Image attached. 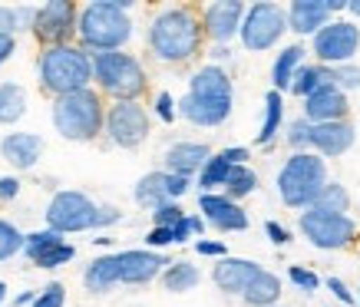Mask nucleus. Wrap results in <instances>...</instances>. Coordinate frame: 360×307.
Here are the masks:
<instances>
[{
    "mask_svg": "<svg viewBox=\"0 0 360 307\" xmlns=\"http://www.w3.org/2000/svg\"><path fill=\"white\" fill-rule=\"evenodd\" d=\"M219 155L231 165V169H235V165H248V159H251V152L245 149V145H229V149H221Z\"/></svg>",
    "mask_w": 360,
    "mask_h": 307,
    "instance_id": "obj_50",
    "label": "nucleus"
},
{
    "mask_svg": "<svg viewBox=\"0 0 360 307\" xmlns=\"http://www.w3.org/2000/svg\"><path fill=\"white\" fill-rule=\"evenodd\" d=\"M198 211H202V221H205L208 228L221 231V235H231V231L248 228V211L241 209L238 202L225 198L221 192L198 195Z\"/></svg>",
    "mask_w": 360,
    "mask_h": 307,
    "instance_id": "obj_16",
    "label": "nucleus"
},
{
    "mask_svg": "<svg viewBox=\"0 0 360 307\" xmlns=\"http://www.w3.org/2000/svg\"><path fill=\"white\" fill-rule=\"evenodd\" d=\"M297 225H301V235H304L314 248H321V252L347 248V244L357 238V221L350 218V215H324V211L304 209Z\"/></svg>",
    "mask_w": 360,
    "mask_h": 307,
    "instance_id": "obj_11",
    "label": "nucleus"
},
{
    "mask_svg": "<svg viewBox=\"0 0 360 307\" xmlns=\"http://www.w3.org/2000/svg\"><path fill=\"white\" fill-rule=\"evenodd\" d=\"M311 50H314V56L321 60V66L350 63L360 50V27L350 20H330L328 27H321V30L314 33Z\"/></svg>",
    "mask_w": 360,
    "mask_h": 307,
    "instance_id": "obj_12",
    "label": "nucleus"
},
{
    "mask_svg": "<svg viewBox=\"0 0 360 307\" xmlns=\"http://www.w3.org/2000/svg\"><path fill=\"white\" fill-rule=\"evenodd\" d=\"M347 11L344 0H295L284 17H288V30H295L297 37H314L321 27L330 23V13Z\"/></svg>",
    "mask_w": 360,
    "mask_h": 307,
    "instance_id": "obj_15",
    "label": "nucleus"
},
{
    "mask_svg": "<svg viewBox=\"0 0 360 307\" xmlns=\"http://www.w3.org/2000/svg\"><path fill=\"white\" fill-rule=\"evenodd\" d=\"M77 17L79 7L73 0H46V4L37 7L30 33L37 37V44L44 46L77 44Z\"/></svg>",
    "mask_w": 360,
    "mask_h": 307,
    "instance_id": "obj_10",
    "label": "nucleus"
},
{
    "mask_svg": "<svg viewBox=\"0 0 360 307\" xmlns=\"http://www.w3.org/2000/svg\"><path fill=\"white\" fill-rule=\"evenodd\" d=\"M231 176V165L221 159L219 152H212L205 165H202V172L195 176V185H198V195H208V192H219Z\"/></svg>",
    "mask_w": 360,
    "mask_h": 307,
    "instance_id": "obj_30",
    "label": "nucleus"
},
{
    "mask_svg": "<svg viewBox=\"0 0 360 307\" xmlns=\"http://www.w3.org/2000/svg\"><path fill=\"white\" fill-rule=\"evenodd\" d=\"M153 215V228H172L175 221H182V215H186V209L179 205V202H165V205H159V209L149 211Z\"/></svg>",
    "mask_w": 360,
    "mask_h": 307,
    "instance_id": "obj_40",
    "label": "nucleus"
},
{
    "mask_svg": "<svg viewBox=\"0 0 360 307\" xmlns=\"http://www.w3.org/2000/svg\"><path fill=\"white\" fill-rule=\"evenodd\" d=\"M208 159H212V149H208L205 143L182 139V143H172L162 152V172H169V176H182V178H195Z\"/></svg>",
    "mask_w": 360,
    "mask_h": 307,
    "instance_id": "obj_18",
    "label": "nucleus"
},
{
    "mask_svg": "<svg viewBox=\"0 0 360 307\" xmlns=\"http://www.w3.org/2000/svg\"><path fill=\"white\" fill-rule=\"evenodd\" d=\"M311 209L324 211V215H347V209H350L347 188L340 185V182H328V185L317 192L314 202H311Z\"/></svg>",
    "mask_w": 360,
    "mask_h": 307,
    "instance_id": "obj_34",
    "label": "nucleus"
},
{
    "mask_svg": "<svg viewBox=\"0 0 360 307\" xmlns=\"http://www.w3.org/2000/svg\"><path fill=\"white\" fill-rule=\"evenodd\" d=\"M195 252L202 254V258H215V261H221V258H229V244L215 242V238H198Z\"/></svg>",
    "mask_w": 360,
    "mask_h": 307,
    "instance_id": "obj_43",
    "label": "nucleus"
},
{
    "mask_svg": "<svg viewBox=\"0 0 360 307\" xmlns=\"http://www.w3.org/2000/svg\"><path fill=\"white\" fill-rule=\"evenodd\" d=\"M30 307H66V285L50 281L46 287H40V291H37V297H33Z\"/></svg>",
    "mask_w": 360,
    "mask_h": 307,
    "instance_id": "obj_39",
    "label": "nucleus"
},
{
    "mask_svg": "<svg viewBox=\"0 0 360 307\" xmlns=\"http://www.w3.org/2000/svg\"><path fill=\"white\" fill-rule=\"evenodd\" d=\"M284 30H288L284 7L262 0V4L245 7V17H241V27H238V40L248 53H264V50L278 46Z\"/></svg>",
    "mask_w": 360,
    "mask_h": 307,
    "instance_id": "obj_8",
    "label": "nucleus"
},
{
    "mask_svg": "<svg viewBox=\"0 0 360 307\" xmlns=\"http://www.w3.org/2000/svg\"><path fill=\"white\" fill-rule=\"evenodd\" d=\"M188 93L202 99H225V103H235V86H231V77L225 66H198L195 73L188 77Z\"/></svg>",
    "mask_w": 360,
    "mask_h": 307,
    "instance_id": "obj_23",
    "label": "nucleus"
},
{
    "mask_svg": "<svg viewBox=\"0 0 360 307\" xmlns=\"http://www.w3.org/2000/svg\"><path fill=\"white\" fill-rule=\"evenodd\" d=\"M229 60H231V50H229V46L212 44V50H208V63H212V66H221V63H229Z\"/></svg>",
    "mask_w": 360,
    "mask_h": 307,
    "instance_id": "obj_53",
    "label": "nucleus"
},
{
    "mask_svg": "<svg viewBox=\"0 0 360 307\" xmlns=\"http://www.w3.org/2000/svg\"><path fill=\"white\" fill-rule=\"evenodd\" d=\"M13 53H17V37H11V33H0V66L7 63Z\"/></svg>",
    "mask_w": 360,
    "mask_h": 307,
    "instance_id": "obj_52",
    "label": "nucleus"
},
{
    "mask_svg": "<svg viewBox=\"0 0 360 307\" xmlns=\"http://www.w3.org/2000/svg\"><path fill=\"white\" fill-rule=\"evenodd\" d=\"M132 7H136L132 0H93L86 7H79L77 44L89 56L126 50V44H129L132 33H136Z\"/></svg>",
    "mask_w": 360,
    "mask_h": 307,
    "instance_id": "obj_2",
    "label": "nucleus"
},
{
    "mask_svg": "<svg viewBox=\"0 0 360 307\" xmlns=\"http://www.w3.org/2000/svg\"><path fill=\"white\" fill-rule=\"evenodd\" d=\"M241 17H245V4L241 0H215V4H208L205 11L198 13V23H202L205 40L229 46L238 37Z\"/></svg>",
    "mask_w": 360,
    "mask_h": 307,
    "instance_id": "obj_13",
    "label": "nucleus"
},
{
    "mask_svg": "<svg viewBox=\"0 0 360 307\" xmlns=\"http://www.w3.org/2000/svg\"><path fill=\"white\" fill-rule=\"evenodd\" d=\"M241 301H245L248 307H274L278 301H281V277L262 268V271H258V277L245 287Z\"/></svg>",
    "mask_w": 360,
    "mask_h": 307,
    "instance_id": "obj_28",
    "label": "nucleus"
},
{
    "mask_svg": "<svg viewBox=\"0 0 360 307\" xmlns=\"http://www.w3.org/2000/svg\"><path fill=\"white\" fill-rule=\"evenodd\" d=\"M328 79H330V86H338L340 93H347V89H360V66H354V63L330 66Z\"/></svg>",
    "mask_w": 360,
    "mask_h": 307,
    "instance_id": "obj_38",
    "label": "nucleus"
},
{
    "mask_svg": "<svg viewBox=\"0 0 360 307\" xmlns=\"http://www.w3.org/2000/svg\"><path fill=\"white\" fill-rule=\"evenodd\" d=\"M50 122L66 143H96L106 122V99L93 86L70 96H56L50 106Z\"/></svg>",
    "mask_w": 360,
    "mask_h": 307,
    "instance_id": "obj_4",
    "label": "nucleus"
},
{
    "mask_svg": "<svg viewBox=\"0 0 360 307\" xmlns=\"http://www.w3.org/2000/svg\"><path fill=\"white\" fill-rule=\"evenodd\" d=\"M20 252H23V231L13 221L0 218V264L17 258Z\"/></svg>",
    "mask_w": 360,
    "mask_h": 307,
    "instance_id": "obj_36",
    "label": "nucleus"
},
{
    "mask_svg": "<svg viewBox=\"0 0 360 307\" xmlns=\"http://www.w3.org/2000/svg\"><path fill=\"white\" fill-rule=\"evenodd\" d=\"M23 182L17 176H0V205H7V202H13V198L20 195Z\"/></svg>",
    "mask_w": 360,
    "mask_h": 307,
    "instance_id": "obj_46",
    "label": "nucleus"
},
{
    "mask_svg": "<svg viewBox=\"0 0 360 307\" xmlns=\"http://www.w3.org/2000/svg\"><path fill=\"white\" fill-rule=\"evenodd\" d=\"M44 136L40 132H7L0 139V159L17 169V172H30L33 165L44 159Z\"/></svg>",
    "mask_w": 360,
    "mask_h": 307,
    "instance_id": "obj_17",
    "label": "nucleus"
},
{
    "mask_svg": "<svg viewBox=\"0 0 360 307\" xmlns=\"http://www.w3.org/2000/svg\"><path fill=\"white\" fill-rule=\"evenodd\" d=\"M4 301H7V285L0 281V307H4Z\"/></svg>",
    "mask_w": 360,
    "mask_h": 307,
    "instance_id": "obj_56",
    "label": "nucleus"
},
{
    "mask_svg": "<svg viewBox=\"0 0 360 307\" xmlns=\"http://www.w3.org/2000/svg\"><path fill=\"white\" fill-rule=\"evenodd\" d=\"M274 307H281V304H274Z\"/></svg>",
    "mask_w": 360,
    "mask_h": 307,
    "instance_id": "obj_57",
    "label": "nucleus"
},
{
    "mask_svg": "<svg viewBox=\"0 0 360 307\" xmlns=\"http://www.w3.org/2000/svg\"><path fill=\"white\" fill-rule=\"evenodd\" d=\"M155 119H162L165 126H172L175 119H179V110H175V99L172 93H155Z\"/></svg>",
    "mask_w": 360,
    "mask_h": 307,
    "instance_id": "obj_41",
    "label": "nucleus"
},
{
    "mask_svg": "<svg viewBox=\"0 0 360 307\" xmlns=\"http://www.w3.org/2000/svg\"><path fill=\"white\" fill-rule=\"evenodd\" d=\"M66 238L63 235H56V231H50V228H40V231H30V235H23V258L30 264H37L44 254H50L56 248V244H63Z\"/></svg>",
    "mask_w": 360,
    "mask_h": 307,
    "instance_id": "obj_35",
    "label": "nucleus"
},
{
    "mask_svg": "<svg viewBox=\"0 0 360 307\" xmlns=\"http://www.w3.org/2000/svg\"><path fill=\"white\" fill-rule=\"evenodd\" d=\"M172 244V228H153L146 235V248L149 252H159V248H169Z\"/></svg>",
    "mask_w": 360,
    "mask_h": 307,
    "instance_id": "obj_47",
    "label": "nucleus"
},
{
    "mask_svg": "<svg viewBox=\"0 0 360 307\" xmlns=\"http://www.w3.org/2000/svg\"><path fill=\"white\" fill-rule=\"evenodd\" d=\"M307 132H311V122L295 119L288 126V145H295L297 152H301V145H307Z\"/></svg>",
    "mask_w": 360,
    "mask_h": 307,
    "instance_id": "obj_44",
    "label": "nucleus"
},
{
    "mask_svg": "<svg viewBox=\"0 0 360 307\" xmlns=\"http://www.w3.org/2000/svg\"><path fill=\"white\" fill-rule=\"evenodd\" d=\"M146 44H149V53L159 63L179 66V63L195 60L202 53V46H205V33H202V23H198V11H192V7H162L149 20Z\"/></svg>",
    "mask_w": 360,
    "mask_h": 307,
    "instance_id": "obj_1",
    "label": "nucleus"
},
{
    "mask_svg": "<svg viewBox=\"0 0 360 307\" xmlns=\"http://www.w3.org/2000/svg\"><path fill=\"white\" fill-rule=\"evenodd\" d=\"M175 110L186 122L198 126V129H215V126H225L231 116V103L225 99H202L186 93L182 99H175Z\"/></svg>",
    "mask_w": 360,
    "mask_h": 307,
    "instance_id": "obj_20",
    "label": "nucleus"
},
{
    "mask_svg": "<svg viewBox=\"0 0 360 307\" xmlns=\"http://www.w3.org/2000/svg\"><path fill=\"white\" fill-rule=\"evenodd\" d=\"M255 192H258V172L251 165H235L229 182L221 185V195L231 198V202H241V198L255 195Z\"/></svg>",
    "mask_w": 360,
    "mask_h": 307,
    "instance_id": "obj_32",
    "label": "nucleus"
},
{
    "mask_svg": "<svg viewBox=\"0 0 360 307\" xmlns=\"http://www.w3.org/2000/svg\"><path fill=\"white\" fill-rule=\"evenodd\" d=\"M258 271H262V264L248 261V258H221V261H215V268H212V281H215V287H219L221 294H245V287L258 277Z\"/></svg>",
    "mask_w": 360,
    "mask_h": 307,
    "instance_id": "obj_22",
    "label": "nucleus"
},
{
    "mask_svg": "<svg viewBox=\"0 0 360 307\" xmlns=\"http://www.w3.org/2000/svg\"><path fill=\"white\" fill-rule=\"evenodd\" d=\"M328 291H330V294H334V297H338L340 304H347V307H354V304H357V297L350 294V291H347V285H344L340 277H328Z\"/></svg>",
    "mask_w": 360,
    "mask_h": 307,
    "instance_id": "obj_49",
    "label": "nucleus"
},
{
    "mask_svg": "<svg viewBox=\"0 0 360 307\" xmlns=\"http://www.w3.org/2000/svg\"><path fill=\"white\" fill-rule=\"evenodd\" d=\"M27 106H30V96L20 83H0V126H17V122L27 116Z\"/></svg>",
    "mask_w": 360,
    "mask_h": 307,
    "instance_id": "obj_27",
    "label": "nucleus"
},
{
    "mask_svg": "<svg viewBox=\"0 0 360 307\" xmlns=\"http://www.w3.org/2000/svg\"><path fill=\"white\" fill-rule=\"evenodd\" d=\"M328 165L324 159L314 152H295L278 172V195L288 209H311V202L317 198V192L328 185Z\"/></svg>",
    "mask_w": 360,
    "mask_h": 307,
    "instance_id": "obj_6",
    "label": "nucleus"
},
{
    "mask_svg": "<svg viewBox=\"0 0 360 307\" xmlns=\"http://www.w3.org/2000/svg\"><path fill=\"white\" fill-rule=\"evenodd\" d=\"M33 297H37V291H23V294L13 297V304H17V307H30V304H33Z\"/></svg>",
    "mask_w": 360,
    "mask_h": 307,
    "instance_id": "obj_54",
    "label": "nucleus"
},
{
    "mask_svg": "<svg viewBox=\"0 0 360 307\" xmlns=\"http://www.w3.org/2000/svg\"><path fill=\"white\" fill-rule=\"evenodd\" d=\"M347 110H350L347 93H340L338 86L324 83V86L314 89V93L304 99V116H301V119L311 122V126H321V122H344Z\"/></svg>",
    "mask_w": 360,
    "mask_h": 307,
    "instance_id": "obj_19",
    "label": "nucleus"
},
{
    "mask_svg": "<svg viewBox=\"0 0 360 307\" xmlns=\"http://www.w3.org/2000/svg\"><path fill=\"white\" fill-rule=\"evenodd\" d=\"M132 198H136V205L146 211H153V209H159V205H165V202H172V198H169V172H162V169L146 172V176L136 182V188H132Z\"/></svg>",
    "mask_w": 360,
    "mask_h": 307,
    "instance_id": "obj_25",
    "label": "nucleus"
},
{
    "mask_svg": "<svg viewBox=\"0 0 360 307\" xmlns=\"http://www.w3.org/2000/svg\"><path fill=\"white\" fill-rule=\"evenodd\" d=\"M288 277L295 281L301 291H307V294H314L317 287H321V277L314 275V271H307V268H301V264H291V271H288Z\"/></svg>",
    "mask_w": 360,
    "mask_h": 307,
    "instance_id": "obj_42",
    "label": "nucleus"
},
{
    "mask_svg": "<svg viewBox=\"0 0 360 307\" xmlns=\"http://www.w3.org/2000/svg\"><path fill=\"white\" fill-rule=\"evenodd\" d=\"M324 83H330L328 79V66H321V63H304V66H297V73L295 79H291V86H288V93H295V96L307 99L314 89H321Z\"/></svg>",
    "mask_w": 360,
    "mask_h": 307,
    "instance_id": "obj_31",
    "label": "nucleus"
},
{
    "mask_svg": "<svg viewBox=\"0 0 360 307\" xmlns=\"http://www.w3.org/2000/svg\"><path fill=\"white\" fill-rule=\"evenodd\" d=\"M347 11H350V13H354V17H357V20H360V0H350V4H347Z\"/></svg>",
    "mask_w": 360,
    "mask_h": 307,
    "instance_id": "obj_55",
    "label": "nucleus"
},
{
    "mask_svg": "<svg viewBox=\"0 0 360 307\" xmlns=\"http://www.w3.org/2000/svg\"><path fill=\"white\" fill-rule=\"evenodd\" d=\"M120 285V268H116V254H99L86 264L83 271V287L89 294H110Z\"/></svg>",
    "mask_w": 360,
    "mask_h": 307,
    "instance_id": "obj_24",
    "label": "nucleus"
},
{
    "mask_svg": "<svg viewBox=\"0 0 360 307\" xmlns=\"http://www.w3.org/2000/svg\"><path fill=\"white\" fill-rule=\"evenodd\" d=\"M37 79L50 96H70L93 86V56L79 44L44 46L37 56Z\"/></svg>",
    "mask_w": 360,
    "mask_h": 307,
    "instance_id": "obj_3",
    "label": "nucleus"
},
{
    "mask_svg": "<svg viewBox=\"0 0 360 307\" xmlns=\"http://www.w3.org/2000/svg\"><path fill=\"white\" fill-rule=\"evenodd\" d=\"M149 132H153V116L142 103H112V106H106L103 136L116 149H139L149 139Z\"/></svg>",
    "mask_w": 360,
    "mask_h": 307,
    "instance_id": "obj_9",
    "label": "nucleus"
},
{
    "mask_svg": "<svg viewBox=\"0 0 360 307\" xmlns=\"http://www.w3.org/2000/svg\"><path fill=\"white\" fill-rule=\"evenodd\" d=\"M297 66H304V46H284L278 60L271 66V83H274V93H284V89L291 86V79H295Z\"/></svg>",
    "mask_w": 360,
    "mask_h": 307,
    "instance_id": "obj_29",
    "label": "nucleus"
},
{
    "mask_svg": "<svg viewBox=\"0 0 360 307\" xmlns=\"http://www.w3.org/2000/svg\"><path fill=\"white\" fill-rule=\"evenodd\" d=\"M281 119H284V96L271 89L264 96V119H262V129H258V145L274 143V136L281 129Z\"/></svg>",
    "mask_w": 360,
    "mask_h": 307,
    "instance_id": "obj_33",
    "label": "nucleus"
},
{
    "mask_svg": "<svg viewBox=\"0 0 360 307\" xmlns=\"http://www.w3.org/2000/svg\"><path fill=\"white\" fill-rule=\"evenodd\" d=\"M93 89L112 103H139L149 89V73L139 56L116 50V53L93 56Z\"/></svg>",
    "mask_w": 360,
    "mask_h": 307,
    "instance_id": "obj_5",
    "label": "nucleus"
},
{
    "mask_svg": "<svg viewBox=\"0 0 360 307\" xmlns=\"http://www.w3.org/2000/svg\"><path fill=\"white\" fill-rule=\"evenodd\" d=\"M0 33H11V37L20 33V27H17V7L0 4Z\"/></svg>",
    "mask_w": 360,
    "mask_h": 307,
    "instance_id": "obj_48",
    "label": "nucleus"
},
{
    "mask_svg": "<svg viewBox=\"0 0 360 307\" xmlns=\"http://www.w3.org/2000/svg\"><path fill=\"white\" fill-rule=\"evenodd\" d=\"M357 139V129L350 122H321V126H311L307 132V145L314 149V155H328V159H338V155L350 152V145Z\"/></svg>",
    "mask_w": 360,
    "mask_h": 307,
    "instance_id": "obj_21",
    "label": "nucleus"
},
{
    "mask_svg": "<svg viewBox=\"0 0 360 307\" xmlns=\"http://www.w3.org/2000/svg\"><path fill=\"white\" fill-rule=\"evenodd\" d=\"M205 221H202V215H182V221H175L172 225V244H186L188 238H202L205 235Z\"/></svg>",
    "mask_w": 360,
    "mask_h": 307,
    "instance_id": "obj_37",
    "label": "nucleus"
},
{
    "mask_svg": "<svg viewBox=\"0 0 360 307\" xmlns=\"http://www.w3.org/2000/svg\"><path fill=\"white\" fill-rule=\"evenodd\" d=\"M169 264L162 252H149V248H126V252H116V268H120V285H153L159 281L162 268Z\"/></svg>",
    "mask_w": 360,
    "mask_h": 307,
    "instance_id": "obj_14",
    "label": "nucleus"
},
{
    "mask_svg": "<svg viewBox=\"0 0 360 307\" xmlns=\"http://www.w3.org/2000/svg\"><path fill=\"white\" fill-rule=\"evenodd\" d=\"M198 281H202V271L192 261H169L162 268V275H159V285L169 294H188V291L198 287Z\"/></svg>",
    "mask_w": 360,
    "mask_h": 307,
    "instance_id": "obj_26",
    "label": "nucleus"
},
{
    "mask_svg": "<svg viewBox=\"0 0 360 307\" xmlns=\"http://www.w3.org/2000/svg\"><path fill=\"white\" fill-rule=\"evenodd\" d=\"M96 211H99V205L86 192H79V188H60L46 202L44 218H46V228L66 238V235L96 231Z\"/></svg>",
    "mask_w": 360,
    "mask_h": 307,
    "instance_id": "obj_7",
    "label": "nucleus"
},
{
    "mask_svg": "<svg viewBox=\"0 0 360 307\" xmlns=\"http://www.w3.org/2000/svg\"><path fill=\"white\" fill-rule=\"evenodd\" d=\"M264 231H268L271 244H288L291 242V231L284 228V225H278V221H264Z\"/></svg>",
    "mask_w": 360,
    "mask_h": 307,
    "instance_id": "obj_51",
    "label": "nucleus"
},
{
    "mask_svg": "<svg viewBox=\"0 0 360 307\" xmlns=\"http://www.w3.org/2000/svg\"><path fill=\"white\" fill-rule=\"evenodd\" d=\"M120 221H122V211L116 209V205H99V211H96V231L112 228V225H120Z\"/></svg>",
    "mask_w": 360,
    "mask_h": 307,
    "instance_id": "obj_45",
    "label": "nucleus"
}]
</instances>
